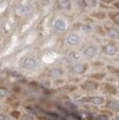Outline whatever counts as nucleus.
I'll list each match as a JSON object with an SVG mask.
<instances>
[{
    "instance_id": "7",
    "label": "nucleus",
    "mask_w": 119,
    "mask_h": 120,
    "mask_svg": "<svg viewBox=\"0 0 119 120\" xmlns=\"http://www.w3.org/2000/svg\"><path fill=\"white\" fill-rule=\"evenodd\" d=\"M104 52H105L106 55H110V56H113L115 55L117 52V49L115 46L109 44L107 45L104 48Z\"/></svg>"
},
{
    "instance_id": "23",
    "label": "nucleus",
    "mask_w": 119,
    "mask_h": 120,
    "mask_svg": "<svg viewBox=\"0 0 119 120\" xmlns=\"http://www.w3.org/2000/svg\"><path fill=\"white\" fill-rule=\"evenodd\" d=\"M96 120H109L106 115H99V116H97Z\"/></svg>"
},
{
    "instance_id": "24",
    "label": "nucleus",
    "mask_w": 119,
    "mask_h": 120,
    "mask_svg": "<svg viewBox=\"0 0 119 120\" xmlns=\"http://www.w3.org/2000/svg\"><path fill=\"white\" fill-rule=\"evenodd\" d=\"M0 119L1 120H9V119L7 118V116L4 114H1V116H0Z\"/></svg>"
},
{
    "instance_id": "12",
    "label": "nucleus",
    "mask_w": 119,
    "mask_h": 120,
    "mask_svg": "<svg viewBox=\"0 0 119 120\" xmlns=\"http://www.w3.org/2000/svg\"><path fill=\"white\" fill-rule=\"evenodd\" d=\"M63 74V71H62L60 69H51L50 71V77L51 78H54V79H56V78H58L59 77H60Z\"/></svg>"
},
{
    "instance_id": "5",
    "label": "nucleus",
    "mask_w": 119,
    "mask_h": 120,
    "mask_svg": "<svg viewBox=\"0 0 119 120\" xmlns=\"http://www.w3.org/2000/svg\"><path fill=\"white\" fill-rule=\"evenodd\" d=\"M82 87L87 91H94V90L97 89L98 87H99V84H98V82H96L95 81L87 80L84 82Z\"/></svg>"
},
{
    "instance_id": "26",
    "label": "nucleus",
    "mask_w": 119,
    "mask_h": 120,
    "mask_svg": "<svg viewBox=\"0 0 119 120\" xmlns=\"http://www.w3.org/2000/svg\"><path fill=\"white\" fill-rule=\"evenodd\" d=\"M101 1L105 2V3H111L112 2L114 1V0H101Z\"/></svg>"
},
{
    "instance_id": "28",
    "label": "nucleus",
    "mask_w": 119,
    "mask_h": 120,
    "mask_svg": "<svg viewBox=\"0 0 119 120\" xmlns=\"http://www.w3.org/2000/svg\"><path fill=\"white\" fill-rule=\"evenodd\" d=\"M116 75H118V77H119V70H118V73H117Z\"/></svg>"
},
{
    "instance_id": "18",
    "label": "nucleus",
    "mask_w": 119,
    "mask_h": 120,
    "mask_svg": "<svg viewBox=\"0 0 119 120\" xmlns=\"http://www.w3.org/2000/svg\"><path fill=\"white\" fill-rule=\"evenodd\" d=\"M86 2L91 7H96L97 5V0H86Z\"/></svg>"
},
{
    "instance_id": "4",
    "label": "nucleus",
    "mask_w": 119,
    "mask_h": 120,
    "mask_svg": "<svg viewBox=\"0 0 119 120\" xmlns=\"http://www.w3.org/2000/svg\"><path fill=\"white\" fill-rule=\"evenodd\" d=\"M84 55L87 58H94L98 55V48L96 46H89L85 49Z\"/></svg>"
},
{
    "instance_id": "16",
    "label": "nucleus",
    "mask_w": 119,
    "mask_h": 120,
    "mask_svg": "<svg viewBox=\"0 0 119 120\" xmlns=\"http://www.w3.org/2000/svg\"><path fill=\"white\" fill-rule=\"evenodd\" d=\"M0 94H1V97H5L9 94V91L6 88H1V89H0Z\"/></svg>"
},
{
    "instance_id": "8",
    "label": "nucleus",
    "mask_w": 119,
    "mask_h": 120,
    "mask_svg": "<svg viewBox=\"0 0 119 120\" xmlns=\"http://www.w3.org/2000/svg\"><path fill=\"white\" fill-rule=\"evenodd\" d=\"M36 65V61L32 58H26L23 61V66L26 69H32Z\"/></svg>"
},
{
    "instance_id": "10",
    "label": "nucleus",
    "mask_w": 119,
    "mask_h": 120,
    "mask_svg": "<svg viewBox=\"0 0 119 120\" xmlns=\"http://www.w3.org/2000/svg\"><path fill=\"white\" fill-rule=\"evenodd\" d=\"M107 35L112 39H114V40L119 39V31L117 29H115V28L109 29L107 30Z\"/></svg>"
},
{
    "instance_id": "17",
    "label": "nucleus",
    "mask_w": 119,
    "mask_h": 120,
    "mask_svg": "<svg viewBox=\"0 0 119 120\" xmlns=\"http://www.w3.org/2000/svg\"><path fill=\"white\" fill-rule=\"evenodd\" d=\"M21 120H34V117L31 114L25 113L22 116V119Z\"/></svg>"
},
{
    "instance_id": "15",
    "label": "nucleus",
    "mask_w": 119,
    "mask_h": 120,
    "mask_svg": "<svg viewBox=\"0 0 119 120\" xmlns=\"http://www.w3.org/2000/svg\"><path fill=\"white\" fill-rule=\"evenodd\" d=\"M105 77V73H98V74H94V75H92L90 77L94 78V79L98 80H101Z\"/></svg>"
},
{
    "instance_id": "6",
    "label": "nucleus",
    "mask_w": 119,
    "mask_h": 120,
    "mask_svg": "<svg viewBox=\"0 0 119 120\" xmlns=\"http://www.w3.org/2000/svg\"><path fill=\"white\" fill-rule=\"evenodd\" d=\"M107 108L113 112H119V102L117 100H110L107 104Z\"/></svg>"
},
{
    "instance_id": "20",
    "label": "nucleus",
    "mask_w": 119,
    "mask_h": 120,
    "mask_svg": "<svg viewBox=\"0 0 119 120\" xmlns=\"http://www.w3.org/2000/svg\"><path fill=\"white\" fill-rule=\"evenodd\" d=\"M107 69L111 73H112V74H117L118 71V70L116 69V68L112 67V66H107Z\"/></svg>"
},
{
    "instance_id": "22",
    "label": "nucleus",
    "mask_w": 119,
    "mask_h": 120,
    "mask_svg": "<svg viewBox=\"0 0 119 120\" xmlns=\"http://www.w3.org/2000/svg\"><path fill=\"white\" fill-rule=\"evenodd\" d=\"M70 55L71 57H72L73 58H75V59H79V54L78 52H72L70 53Z\"/></svg>"
},
{
    "instance_id": "19",
    "label": "nucleus",
    "mask_w": 119,
    "mask_h": 120,
    "mask_svg": "<svg viewBox=\"0 0 119 120\" xmlns=\"http://www.w3.org/2000/svg\"><path fill=\"white\" fill-rule=\"evenodd\" d=\"M10 115H11L13 117L15 118V119H18L19 116H20V115H21V113H20V112L18 111H13L11 112V113H10Z\"/></svg>"
},
{
    "instance_id": "21",
    "label": "nucleus",
    "mask_w": 119,
    "mask_h": 120,
    "mask_svg": "<svg viewBox=\"0 0 119 120\" xmlns=\"http://www.w3.org/2000/svg\"><path fill=\"white\" fill-rule=\"evenodd\" d=\"M112 20L114 21V22L117 24L119 25V13H115L114 15V16L112 17Z\"/></svg>"
},
{
    "instance_id": "13",
    "label": "nucleus",
    "mask_w": 119,
    "mask_h": 120,
    "mask_svg": "<svg viewBox=\"0 0 119 120\" xmlns=\"http://www.w3.org/2000/svg\"><path fill=\"white\" fill-rule=\"evenodd\" d=\"M104 86L105 89L110 94H115L117 93V90L115 86H113L111 84H108V83H105V84L103 85Z\"/></svg>"
},
{
    "instance_id": "27",
    "label": "nucleus",
    "mask_w": 119,
    "mask_h": 120,
    "mask_svg": "<svg viewBox=\"0 0 119 120\" xmlns=\"http://www.w3.org/2000/svg\"><path fill=\"white\" fill-rule=\"evenodd\" d=\"M115 7L119 10V3H116V4H115Z\"/></svg>"
},
{
    "instance_id": "25",
    "label": "nucleus",
    "mask_w": 119,
    "mask_h": 120,
    "mask_svg": "<svg viewBox=\"0 0 119 120\" xmlns=\"http://www.w3.org/2000/svg\"><path fill=\"white\" fill-rule=\"evenodd\" d=\"M82 29H83L84 30H90V27L89 25H87V24H85L83 25V27H82Z\"/></svg>"
},
{
    "instance_id": "2",
    "label": "nucleus",
    "mask_w": 119,
    "mask_h": 120,
    "mask_svg": "<svg viewBox=\"0 0 119 120\" xmlns=\"http://www.w3.org/2000/svg\"><path fill=\"white\" fill-rule=\"evenodd\" d=\"M81 41V38L76 34H71L66 38V42L71 46L78 45Z\"/></svg>"
},
{
    "instance_id": "9",
    "label": "nucleus",
    "mask_w": 119,
    "mask_h": 120,
    "mask_svg": "<svg viewBox=\"0 0 119 120\" xmlns=\"http://www.w3.org/2000/svg\"><path fill=\"white\" fill-rule=\"evenodd\" d=\"M58 4L60 8L63 10H69L71 8L70 0H58Z\"/></svg>"
},
{
    "instance_id": "3",
    "label": "nucleus",
    "mask_w": 119,
    "mask_h": 120,
    "mask_svg": "<svg viewBox=\"0 0 119 120\" xmlns=\"http://www.w3.org/2000/svg\"><path fill=\"white\" fill-rule=\"evenodd\" d=\"M54 28L57 30L60 31V32H63V31L66 30L67 24L63 19H58L57 20H55V22L54 23Z\"/></svg>"
},
{
    "instance_id": "14",
    "label": "nucleus",
    "mask_w": 119,
    "mask_h": 120,
    "mask_svg": "<svg viewBox=\"0 0 119 120\" xmlns=\"http://www.w3.org/2000/svg\"><path fill=\"white\" fill-rule=\"evenodd\" d=\"M29 11V8L27 6H22L17 10V13L19 15H23Z\"/></svg>"
},
{
    "instance_id": "1",
    "label": "nucleus",
    "mask_w": 119,
    "mask_h": 120,
    "mask_svg": "<svg viewBox=\"0 0 119 120\" xmlns=\"http://www.w3.org/2000/svg\"><path fill=\"white\" fill-rule=\"evenodd\" d=\"M84 100H85V101L92 103V104H94V105H102V104L105 102V99L102 97H99V96L85 97Z\"/></svg>"
},
{
    "instance_id": "11",
    "label": "nucleus",
    "mask_w": 119,
    "mask_h": 120,
    "mask_svg": "<svg viewBox=\"0 0 119 120\" xmlns=\"http://www.w3.org/2000/svg\"><path fill=\"white\" fill-rule=\"evenodd\" d=\"M87 69V64H77L74 66V70L75 72L78 73V74H83L85 72V71Z\"/></svg>"
}]
</instances>
